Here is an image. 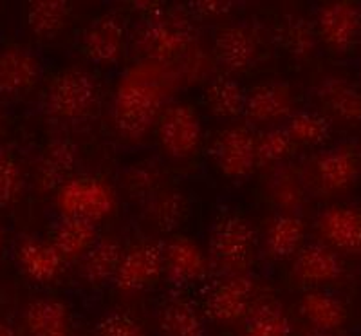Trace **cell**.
Returning a JSON list of instances; mask_svg holds the SVG:
<instances>
[{"mask_svg":"<svg viewBox=\"0 0 361 336\" xmlns=\"http://www.w3.org/2000/svg\"><path fill=\"white\" fill-rule=\"evenodd\" d=\"M195 38L192 17L186 11L166 9L156 18L143 20L135 31V51L152 62L166 64L185 56Z\"/></svg>","mask_w":361,"mask_h":336,"instance_id":"obj_1","label":"cell"},{"mask_svg":"<svg viewBox=\"0 0 361 336\" xmlns=\"http://www.w3.org/2000/svg\"><path fill=\"white\" fill-rule=\"evenodd\" d=\"M209 263L224 275L250 270L255 257L257 235L250 222L233 212L221 213L209 230Z\"/></svg>","mask_w":361,"mask_h":336,"instance_id":"obj_2","label":"cell"},{"mask_svg":"<svg viewBox=\"0 0 361 336\" xmlns=\"http://www.w3.org/2000/svg\"><path fill=\"white\" fill-rule=\"evenodd\" d=\"M163 112V95L152 82L134 80L119 87L114 100V125L121 138L141 141L157 125Z\"/></svg>","mask_w":361,"mask_h":336,"instance_id":"obj_3","label":"cell"},{"mask_svg":"<svg viewBox=\"0 0 361 336\" xmlns=\"http://www.w3.org/2000/svg\"><path fill=\"white\" fill-rule=\"evenodd\" d=\"M98 96L94 76L82 67H69L51 80L45 89L44 105L51 118L80 121L92 112Z\"/></svg>","mask_w":361,"mask_h":336,"instance_id":"obj_4","label":"cell"},{"mask_svg":"<svg viewBox=\"0 0 361 336\" xmlns=\"http://www.w3.org/2000/svg\"><path fill=\"white\" fill-rule=\"evenodd\" d=\"M312 176L324 196L350 192L361 176L360 148L353 143H341L320 152L312 163Z\"/></svg>","mask_w":361,"mask_h":336,"instance_id":"obj_5","label":"cell"},{"mask_svg":"<svg viewBox=\"0 0 361 336\" xmlns=\"http://www.w3.org/2000/svg\"><path fill=\"white\" fill-rule=\"evenodd\" d=\"M157 136L161 147L170 157H190L202 141V125L197 111L188 103H170L159 116Z\"/></svg>","mask_w":361,"mask_h":336,"instance_id":"obj_6","label":"cell"},{"mask_svg":"<svg viewBox=\"0 0 361 336\" xmlns=\"http://www.w3.org/2000/svg\"><path fill=\"white\" fill-rule=\"evenodd\" d=\"M255 304V280L247 273L224 275L204 300V313L217 324H235L246 318Z\"/></svg>","mask_w":361,"mask_h":336,"instance_id":"obj_7","label":"cell"},{"mask_svg":"<svg viewBox=\"0 0 361 336\" xmlns=\"http://www.w3.org/2000/svg\"><path fill=\"white\" fill-rule=\"evenodd\" d=\"M58 208L66 217L98 222L114 208V196L105 183L92 177H76L58 190Z\"/></svg>","mask_w":361,"mask_h":336,"instance_id":"obj_8","label":"cell"},{"mask_svg":"<svg viewBox=\"0 0 361 336\" xmlns=\"http://www.w3.org/2000/svg\"><path fill=\"white\" fill-rule=\"evenodd\" d=\"M316 35L333 53H347L361 33V8L354 2H325L316 11Z\"/></svg>","mask_w":361,"mask_h":336,"instance_id":"obj_9","label":"cell"},{"mask_svg":"<svg viewBox=\"0 0 361 336\" xmlns=\"http://www.w3.org/2000/svg\"><path fill=\"white\" fill-rule=\"evenodd\" d=\"M209 156L222 176L230 179H244L257 167L255 136L246 127H228L219 132L212 141Z\"/></svg>","mask_w":361,"mask_h":336,"instance_id":"obj_10","label":"cell"},{"mask_svg":"<svg viewBox=\"0 0 361 336\" xmlns=\"http://www.w3.org/2000/svg\"><path fill=\"white\" fill-rule=\"evenodd\" d=\"M164 244L157 241H140L125 250L118 273L116 286L121 292H140L156 282L164 271Z\"/></svg>","mask_w":361,"mask_h":336,"instance_id":"obj_11","label":"cell"},{"mask_svg":"<svg viewBox=\"0 0 361 336\" xmlns=\"http://www.w3.org/2000/svg\"><path fill=\"white\" fill-rule=\"evenodd\" d=\"M322 242L338 253L361 255V210L333 205L322 210L316 221Z\"/></svg>","mask_w":361,"mask_h":336,"instance_id":"obj_12","label":"cell"},{"mask_svg":"<svg viewBox=\"0 0 361 336\" xmlns=\"http://www.w3.org/2000/svg\"><path fill=\"white\" fill-rule=\"evenodd\" d=\"M125 47V24L114 13H103L90 20L82 35V49L89 60L111 66L121 58Z\"/></svg>","mask_w":361,"mask_h":336,"instance_id":"obj_13","label":"cell"},{"mask_svg":"<svg viewBox=\"0 0 361 336\" xmlns=\"http://www.w3.org/2000/svg\"><path fill=\"white\" fill-rule=\"evenodd\" d=\"M345 273L341 255L324 242L305 244L293 263V277L309 287H320L340 280Z\"/></svg>","mask_w":361,"mask_h":336,"instance_id":"obj_14","label":"cell"},{"mask_svg":"<svg viewBox=\"0 0 361 336\" xmlns=\"http://www.w3.org/2000/svg\"><path fill=\"white\" fill-rule=\"evenodd\" d=\"M293 114V92L286 82H262L246 92L244 116L253 125L279 124Z\"/></svg>","mask_w":361,"mask_h":336,"instance_id":"obj_15","label":"cell"},{"mask_svg":"<svg viewBox=\"0 0 361 336\" xmlns=\"http://www.w3.org/2000/svg\"><path fill=\"white\" fill-rule=\"evenodd\" d=\"M40 73V60L27 47L13 45L0 51V96L24 95L37 85Z\"/></svg>","mask_w":361,"mask_h":336,"instance_id":"obj_16","label":"cell"},{"mask_svg":"<svg viewBox=\"0 0 361 336\" xmlns=\"http://www.w3.org/2000/svg\"><path fill=\"white\" fill-rule=\"evenodd\" d=\"M164 273L177 286L202 280L208 275L209 260L197 242L188 237H173L164 244Z\"/></svg>","mask_w":361,"mask_h":336,"instance_id":"obj_17","label":"cell"},{"mask_svg":"<svg viewBox=\"0 0 361 336\" xmlns=\"http://www.w3.org/2000/svg\"><path fill=\"white\" fill-rule=\"evenodd\" d=\"M78 167V148L69 138H54L47 143L37 163V185L42 192H53L67 185Z\"/></svg>","mask_w":361,"mask_h":336,"instance_id":"obj_18","label":"cell"},{"mask_svg":"<svg viewBox=\"0 0 361 336\" xmlns=\"http://www.w3.org/2000/svg\"><path fill=\"white\" fill-rule=\"evenodd\" d=\"M316 98L329 119L343 125L361 124V90L343 76H327L316 87Z\"/></svg>","mask_w":361,"mask_h":336,"instance_id":"obj_19","label":"cell"},{"mask_svg":"<svg viewBox=\"0 0 361 336\" xmlns=\"http://www.w3.org/2000/svg\"><path fill=\"white\" fill-rule=\"evenodd\" d=\"M66 258L51 241L38 237L22 239L17 248V263L22 273L33 282H51L60 275Z\"/></svg>","mask_w":361,"mask_h":336,"instance_id":"obj_20","label":"cell"},{"mask_svg":"<svg viewBox=\"0 0 361 336\" xmlns=\"http://www.w3.org/2000/svg\"><path fill=\"white\" fill-rule=\"evenodd\" d=\"M214 49L215 58L224 69L240 73L255 62L259 42L250 28L235 24L219 31Z\"/></svg>","mask_w":361,"mask_h":336,"instance_id":"obj_21","label":"cell"},{"mask_svg":"<svg viewBox=\"0 0 361 336\" xmlns=\"http://www.w3.org/2000/svg\"><path fill=\"white\" fill-rule=\"evenodd\" d=\"M300 315L314 331H341L349 318L343 300L324 289H311L300 299Z\"/></svg>","mask_w":361,"mask_h":336,"instance_id":"obj_22","label":"cell"},{"mask_svg":"<svg viewBox=\"0 0 361 336\" xmlns=\"http://www.w3.org/2000/svg\"><path fill=\"white\" fill-rule=\"evenodd\" d=\"M273 40L293 58L305 60L311 56L318 44V35L312 22L300 15H286L273 29Z\"/></svg>","mask_w":361,"mask_h":336,"instance_id":"obj_23","label":"cell"},{"mask_svg":"<svg viewBox=\"0 0 361 336\" xmlns=\"http://www.w3.org/2000/svg\"><path fill=\"white\" fill-rule=\"evenodd\" d=\"M157 325L161 336H204L201 313L183 296L164 300L157 315Z\"/></svg>","mask_w":361,"mask_h":336,"instance_id":"obj_24","label":"cell"},{"mask_svg":"<svg viewBox=\"0 0 361 336\" xmlns=\"http://www.w3.org/2000/svg\"><path fill=\"white\" fill-rule=\"evenodd\" d=\"M98 241L96 222L80 217H66L56 222L51 242L63 258H82Z\"/></svg>","mask_w":361,"mask_h":336,"instance_id":"obj_25","label":"cell"},{"mask_svg":"<svg viewBox=\"0 0 361 336\" xmlns=\"http://www.w3.org/2000/svg\"><path fill=\"white\" fill-rule=\"evenodd\" d=\"M24 320L31 336H69V313L60 300H31Z\"/></svg>","mask_w":361,"mask_h":336,"instance_id":"obj_26","label":"cell"},{"mask_svg":"<svg viewBox=\"0 0 361 336\" xmlns=\"http://www.w3.org/2000/svg\"><path fill=\"white\" fill-rule=\"evenodd\" d=\"M305 224L295 213H279L266 230V250L271 257L288 258L298 253L304 244Z\"/></svg>","mask_w":361,"mask_h":336,"instance_id":"obj_27","label":"cell"},{"mask_svg":"<svg viewBox=\"0 0 361 336\" xmlns=\"http://www.w3.org/2000/svg\"><path fill=\"white\" fill-rule=\"evenodd\" d=\"M123 253L121 242L116 239H98L82 257V277L90 284H103L114 279Z\"/></svg>","mask_w":361,"mask_h":336,"instance_id":"obj_28","label":"cell"},{"mask_svg":"<svg viewBox=\"0 0 361 336\" xmlns=\"http://www.w3.org/2000/svg\"><path fill=\"white\" fill-rule=\"evenodd\" d=\"M71 18V4L66 0H37L29 2L25 11L29 31L38 38L58 37L67 28Z\"/></svg>","mask_w":361,"mask_h":336,"instance_id":"obj_29","label":"cell"},{"mask_svg":"<svg viewBox=\"0 0 361 336\" xmlns=\"http://www.w3.org/2000/svg\"><path fill=\"white\" fill-rule=\"evenodd\" d=\"M204 102L214 116L231 119L244 114L246 92L238 85L237 80L221 74V76L209 80V83L206 85Z\"/></svg>","mask_w":361,"mask_h":336,"instance_id":"obj_30","label":"cell"},{"mask_svg":"<svg viewBox=\"0 0 361 336\" xmlns=\"http://www.w3.org/2000/svg\"><path fill=\"white\" fill-rule=\"evenodd\" d=\"M243 336H291L289 316L273 300L253 304L246 316Z\"/></svg>","mask_w":361,"mask_h":336,"instance_id":"obj_31","label":"cell"},{"mask_svg":"<svg viewBox=\"0 0 361 336\" xmlns=\"http://www.w3.org/2000/svg\"><path fill=\"white\" fill-rule=\"evenodd\" d=\"M186 213H188V201L185 193L176 188L161 190L148 201V217L161 232L177 230L185 222Z\"/></svg>","mask_w":361,"mask_h":336,"instance_id":"obj_32","label":"cell"},{"mask_svg":"<svg viewBox=\"0 0 361 336\" xmlns=\"http://www.w3.org/2000/svg\"><path fill=\"white\" fill-rule=\"evenodd\" d=\"M286 131L295 145L316 147L324 145L331 138L333 125L322 111H298L289 116Z\"/></svg>","mask_w":361,"mask_h":336,"instance_id":"obj_33","label":"cell"},{"mask_svg":"<svg viewBox=\"0 0 361 336\" xmlns=\"http://www.w3.org/2000/svg\"><path fill=\"white\" fill-rule=\"evenodd\" d=\"M161 168L154 161H143L125 172L123 185L135 201H150L161 192Z\"/></svg>","mask_w":361,"mask_h":336,"instance_id":"obj_34","label":"cell"},{"mask_svg":"<svg viewBox=\"0 0 361 336\" xmlns=\"http://www.w3.org/2000/svg\"><path fill=\"white\" fill-rule=\"evenodd\" d=\"M295 148V141L291 140L286 127L269 128L255 136V157L257 167L280 163L289 156Z\"/></svg>","mask_w":361,"mask_h":336,"instance_id":"obj_35","label":"cell"},{"mask_svg":"<svg viewBox=\"0 0 361 336\" xmlns=\"http://www.w3.org/2000/svg\"><path fill=\"white\" fill-rule=\"evenodd\" d=\"M271 196L283 213H295L304 205V185L291 168L283 167L271 181Z\"/></svg>","mask_w":361,"mask_h":336,"instance_id":"obj_36","label":"cell"},{"mask_svg":"<svg viewBox=\"0 0 361 336\" xmlns=\"http://www.w3.org/2000/svg\"><path fill=\"white\" fill-rule=\"evenodd\" d=\"M24 190V176L17 157L8 148L0 147V208L17 203Z\"/></svg>","mask_w":361,"mask_h":336,"instance_id":"obj_37","label":"cell"},{"mask_svg":"<svg viewBox=\"0 0 361 336\" xmlns=\"http://www.w3.org/2000/svg\"><path fill=\"white\" fill-rule=\"evenodd\" d=\"M96 336H147V332L128 313L111 311L96 324Z\"/></svg>","mask_w":361,"mask_h":336,"instance_id":"obj_38","label":"cell"},{"mask_svg":"<svg viewBox=\"0 0 361 336\" xmlns=\"http://www.w3.org/2000/svg\"><path fill=\"white\" fill-rule=\"evenodd\" d=\"M235 8V2L228 0H199V2H190L186 4L190 17L202 18V20H212V18L224 17Z\"/></svg>","mask_w":361,"mask_h":336,"instance_id":"obj_39","label":"cell"},{"mask_svg":"<svg viewBox=\"0 0 361 336\" xmlns=\"http://www.w3.org/2000/svg\"><path fill=\"white\" fill-rule=\"evenodd\" d=\"M130 8L134 9V11L141 13V15L145 17V20H148V18H156V17H159V15H163V13L169 9V6L164 4V2L140 0V2H132Z\"/></svg>","mask_w":361,"mask_h":336,"instance_id":"obj_40","label":"cell"},{"mask_svg":"<svg viewBox=\"0 0 361 336\" xmlns=\"http://www.w3.org/2000/svg\"><path fill=\"white\" fill-rule=\"evenodd\" d=\"M304 336H347V335L341 331H314V329H312V331L305 332Z\"/></svg>","mask_w":361,"mask_h":336,"instance_id":"obj_41","label":"cell"},{"mask_svg":"<svg viewBox=\"0 0 361 336\" xmlns=\"http://www.w3.org/2000/svg\"><path fill=\"white\" fill-rule=\"evenodd\" d=\"M0 336H17V332L13 331L11 325L0 322Z\"/></svg>","mask_w":361,"mask_h":336,"instance_id":"obj_42","label":"cell"},{"mask_svg":"<svg viewBox=\"0 0 361 336\" xmlns=\"http://www.w3.org/2000/svg\"><path fill=\"white\" fill-rule=\"evenodd\" d=\"M2 248H4V226L0 222V253H2Z\"/></svg>","mask_w":361,"mask_h":336,"instance_id":"obj_43","label":"cell"},{"mask_svg":"<svg viewBox=\"0 0 361 336\" xmlns=\"http://www.w3.org/2000/svg\"><path fill=\"white\" fill-rule=\"evenodd\" d=\"M0 121H2V118H0Z\"/></svg>","mask_w":361,"mask_h":336,"instance_id":"obj_44","label":"cell"}]
</instances>
